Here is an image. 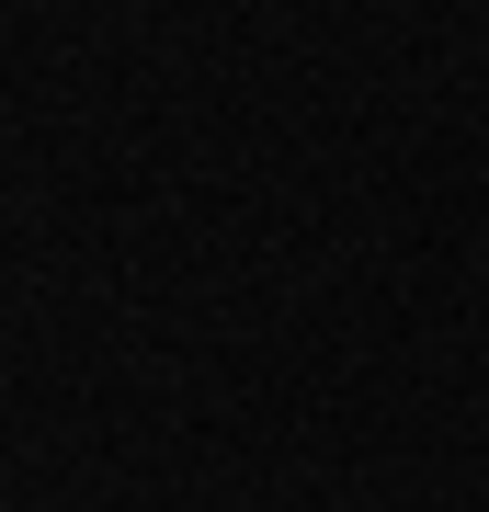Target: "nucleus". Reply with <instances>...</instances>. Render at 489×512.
<instances>
[]
</instances>
